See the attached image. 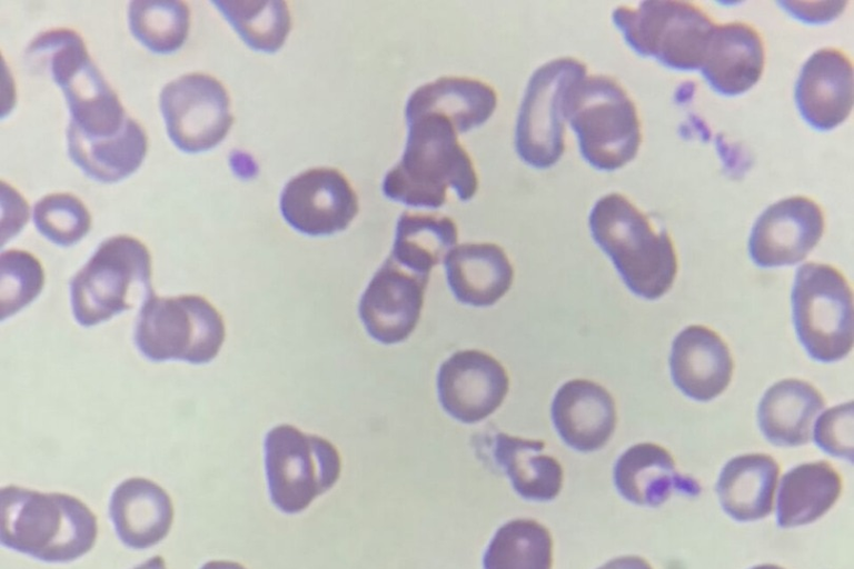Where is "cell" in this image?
<instances>
[{
    "label": "cell",
    "instance_id": "1",
    "mask_svg": "<svg viewBox=\"0 0 854 569\" xmlns=\"http://www.w3.org/2000/svg\"><path fill=\"white\" fill-rule=\"evenodd\" d=\"M406 121L405 150L385 176L384 194L411 207L439 208L451 188L459 200H470L478 189V178L454 124L433 113L413 116Z\"/></svg>",
    "mask_w": 854,
    "mask_h": 569
},
{
    "label": "cell",
    "instance_id": "2",
    "mask_svg": "<svg viewBox=\"0 0 854 569\" xmlns=\"http://www.w3.org/2000/svg\"><path fill=\"white\" fill-rule=\"evenodd\" d=\"M0 512L1 543L42 561H72L87 553L97 538L93 512L66 493L3 487Z\"/></svg>",
    "mask_w": 854,
    "mask_h": 569
},
{
    "label": "cell",
    "instance_id": "3",
    "mask_svg": "<svg viewBox=\"0 0 854 569\" xmlns=\"http://www.w3.org/2000/svg\"><path fill=\"white\" fill-rule=\"evenodd\" d=\"M588 223L593 239L632 292L655 300L671 289L677 272L673 241L625 196L612 192L598 199Z\"/></svg>",
    "mask_w": 854,
    "mask_h": 569
},
{
    "label": "cell",
    "instance_id": "4",
    "mask_svg": "<svg viewBox=\"0 0 854 569\" xmlns=\"http://www.w3.org/2000/svg\"><path fill=\"white\" fill-rule=\"evenodd\" d=\"M564 118L577 136L582 156L598 170H617L638 152L636 106L609 76H585L575 82L564 100Z\"/></svg>",
    "mask_w": 854,
    "mask_h": 569
},
{
    "label": "cell",
    "instance_id": "5",
    "mask_svg": "<svg viewBox=\"0 0 854 569\" xmlns=\"http://www.w3.org/2000/svg\"><path fill=\"white\" fill-rule=\"evenodd\" d=\"M27 54L32 59L44 56L54 82L66 97L72 117L70 123L82 133L107 138L122 129L128 117L78 33L58 29L39 34Z\"/></svg>",
    "mask_w": 854,
    "mask_h": 569
},
{
    "label": "cell",
    "instance_id": "6",
    "mask_svg": "<svg viewBox=\"0 0 854 569\" xmlns=\"http://www.w3.org/2000/svg\"><path fill=\"white\" fill-rule=\"evenodd\" d=\"M612 17L634 51L682 71L701 69L716 26L699 6L687 1L619 6Z\"/></svg>",
    "mask_w": 854,
    "mask_h": 569
},
{
    "label": "cell",
    "instance_id": "7",
    "mask_svg": "<svg viewBox=\"0 0 854 569\" xmlns=\"http://www.w3.org/2000/svg\"><path fill=\"white\" fill-rule=\"evenodd\" d=\"M151 260L146 246L129 236L103 241L70 283L77 321L95 326L133 307L151 288Z\"/></svg>",
    "mask_w": 854,
    "mask_h": 569
},
{
    "label": "cell",
    "instance_id": "8",
    "mask_svg": "<svg viewBox=\"0 0 854 569\" xmlns=\"http://www.w3.org/2000/svg\"><path fill=\"white\" fill-rule=\"evenodd\" d=\"M135 340L150 360L200 365L218 355L225 325L217 309L200 296L159 298L152 291L141 307Z\"/></svg>",
    "mask_w": 854,
    "mask_h": 569
},
{
    "label": "cell",
    "instance_id": "9",
    "mask_svg": "<svg viewBox=\"0 0 854 569\" xmlns=\"http://www.w3.org/2000/svg\"><path fill=\"white\" fill-rule=\"evenodd\" d=\"M834 267L808 262L795 274L792 311L796 335L811 358L834 362L853 347V299Z\"/></svg>",
    "mask_w": 854,
    "mask_h": 569
},
{
    "label": "cell",
    "instance_id": "10",
    "mask_svg": "<svg viewBox=\"0 0 854 569\" xmlns=\"http://www.w3.org/2000/svg\"><path fill=\"white\" fill-rule=\"evenodd\" d=\"M264 448L270 499L282 512L305 510L339 479L341 458L326 438L282 423L268 431Z\"/></svg>",
    "mask_w": 854,
    "mask_h": 569
},
{
    "label": "cell",
    "instance_id": "11",
    "mask_svg": "<svg viewBox=\"0 0 854 569\" xmlns=\"http://www.w3.org/2000/svg\"><path fill=\"white\" fill-rule=\"evenodd\" d=\"M586 76V66L572 57L540 66L530 77L516 121L515 148L536 169L554 166L565 150L564 100Z\"/></svg>",
    "mask_w": 854,
    "mask_h": 569
},
{
    "label": "cell",
    "instance_id": "12",
    "mask_svg": "<svg viewBox=\"0 0 854 569\" xmlns=\"http://www.w3.org/2000/svg\"><path fill=\"white\" fill-rule=\"evenodd\" d=\"M229 96L214 77L185 74L160 93V110L171 141L185 152H201L217 146L231 123Z\"/></svg>",
    "mask_w": 854,
    "mask_h": 569
},
{
    "label": "cell",
    "instance_id": "13",
    "mask_svg": "<svg viewBox=\"0 0 854 569\" xmlns=\"http://www.w3.org/2000/svg\"><path fill=\"white\" fill-rule=\"evenodd\" d=\"M286 222L308 236H330L345 230L358 212V198L337 169H308L290 179L280 197Z\"/></svg>",
    "mask_w": 854,
    "mask_h": 569
},
{
    "label": "cell",
    "instance_id": "14",
    "mask_svg": "<svg viewBox=\"0 0 854 569\" xmlns=\"http://www.w3.org/2000/svg\"><path fill=\"white\" fill-rule=\"evenodd\" d=\"M428 278L390 257L384 261L359 302L360 320L371 338L395 345L410 336L419 321Z\"/></svg>",
    "mask_w": 854,
    "mask_h": 569
},
{
    "label": "cell",
    "instance_id": "15",
    "mask_svg": "<svg viewBox=\"0 0 854 569\" xmlns=\"http://www.w3.org/2000/svg\"><path fill=\"white\" fill-rule=\"evenodd\" d=\"M509 388L503 365L475 349L460 350L446 359L437 373V393L443 409L463 423H476L499 408Z\"/></svg>",
    "mask_w": 854,
    "mask_h": 569
},
{
    "label": "cell",
    "instance_id": "16",
    "mask_svg": "<svg viewBox=\"0 0 854 569\" xmlns=\"http://www.w3.org/2000/svg\"><path fill=\"white\" fill-rule=\"evenodd\" d=\"M824 226V212L813 199H782L755 221L748 241L749 256L762 268L795 264L817 244Z\"/></svg>",
    "mask_w": 854,
    "mask_h": 569
},
{
    "label": "cell",
    "instance_id": "17",
    "mask_svg": "<svg viewBox=\"0 0 854 569\" xmlns=\"http://www.w3.org/2000/svg\"><path fill=\"white\" fill-rule=\"evenodd\" d=\"M803 118L814 128L831 130L850 116L853 107V66L837 48H822L803 64L795 88Z\"/></svg>",
    "mask_w": 854,
    "mask_h": 569
},
{
    "label": "cell",
    "instance_id": "18",
    "mask_svg": "<svg viewBox=\"0 0 854 569\" xmlns=\"http://www.w3.org/2000/svg\"><path fill=\"white\" fill-rule=\"evenodd\" d=\"M550 412L562 440L582 452L604 447L616 427L613 397L603 386L586 379H573L560 386Z\"/></svg>",
    "mask_w": 854,
    "mask_h": 569
},
{
    "label": "cell",
    "instance_id": "19",
    "mask_svg": "<svg viewBox=\"0 0 854 569\" xmlns=\"http://www.w3.org/2000/svg\"><path fill=\"white\" fill-rule=\"evenodd\" d=\"M674 385L688 398L709 401L728 386L733 360L725 341L704 326H689L674 339L669 358Z\"/></svg>",
    "mask_w": 854,
    "mask_h": 569
},
{
    "label": "cell",
    "instance_id": "20",
    "mask_svg": "<svg viewBox=\"0 0 854 569\" xmlns=\"http://www.w3.org/2000/svg\"><path fill=\"white\" fill-rule=\"evenodd\" d=\"M765 50L759 32L749 23L716 24L701 71L711 87L725 96H737L759 80Z\"/></svg>",
    "mask_w": 854,
    "mask_h": 569
},
{
    "label": "cell",
    "instance_id": "21",
    "mask_svg": "<svg viewBox=\"0 0 854 569\" xmlns=\"http://www.w3.org/2000/svg\"><path fill=\"white\" fill-rule=\"evenodd\" d=\"M455 298L468 306L489 307L509 290L514 269L504 249L491 242L454 247L444 260Z\"/></svg>",
    "mask_w": 854,
    "mask_h": 569
},
{
    "label": "cell",
    "instance_id": "22",
    "mask_svg": "<svg viewBox=\"0 0 854 569\" xmlns=\"http://www.w3.org/2000/svg\"><path fill=\"white\" fill-rule=\"evenodd\" d=\"M110 518L121 541L145 549L161 541L170 530L173 507L157 483L145 478L122 481L112 492Z\"/></svg>",
    "mask_w": 854,
    "mask_h": 569
},
{
    "label": "cell",
    "instance_id": "23",
    "mask_svg": "<svg viewBox=\"0 0 854 569\" xmlns=\"http://www.w3.org/2000/svg\"><path fill=\"white\" fill-rule=\"evenodd\" d=\"M496 106L493 87L477 79L451 76L417 88L407 101L405 116L438 114L463 133L485 123Z\"/></svg>",
    "mask_w": 854,
    "mask_h": 569
},
{
    "label": "cell",
    "instance_id": "24",
    "mask_svg": "<svg viewBox=\"0 0 854 569\" xmlns=\"http://www.w3.org/2000/svg\"><path fill=\"white\" fill-rule=\"evenodd\" d=\"M823 408L824 399L812 385L785 379L769 387L761 399L758 426L775 446H802L811 440L812 425Z\"/></svg>",
    "mask_w": 854,
    "mask_h": 569
},
{
    "label": "cell",
    "instance_id": "25",
    "mask_svg": "<svg viewBox=\"0 0 854 569\" xmlns=\"http://www.w3.org/2000/svg\"><path fill=\"white\" fill-rule=\"evenodd\" d=\"M67 139L72 161L87 176L101 182L127 178L139 168L147 152L146 133L129 117L118 133L107 138L86 136L69 123Z\"/></svg>",
    "mask_w": 854,
    "mask_h": 569
},
{
    "label": "cell",
    "instance_id": "26",
    "mask_svg": "<svg viewBox=\"0 0 854 569\" xmlns=\"http://www.w3.org/2000/svg\"><path fill=\"white\" fill-rule=\"evenodd\" d=\"M778 473V463L765 453L742 455L729 460L717 481V493L725 512L738 521L768 516Z\"/></svg>",
    "mask_w": 854,
    "mask_h": 569
},
{
    "label": "cell",
    "instance_id": "27",
    "mask_svg": "<svg viewBox=\"0 0 854 569\" xmlns=\"http://www.w3.org/2000/svg\"><path fill=\"white\" fill-rule=\"evenodd\" d=\"M614 482L626 500L638 506L657 507L684 479L677 475L675 461L664 447L644 442L632 446L618 458Z\"/></svg>",
    "mask_w": 854,
    "mask_h": 569
},
{
    "label": "cell",
    "instance_id": "28",
    "mask_svg": "<svg viewBox=\"0 0 854 569\" xmlns=\"http://www.w3.org/2000/svg\"><path fill=\"white\" fill-rule=\"evenodd\" d=\"M842 478L827 461L800 465L781 481L777 522L783 528L803 526L823 516L837 500Z\"/></svg>",
    "mask_w": 854,
    "mask_h": 569
},
{
    "label": "cell",
    "instance_id": "29",
    "mask_svg": "<svg viewBox=\"0 0 854 569\" xmlns=\"http://www.w3.org/2000/svg\"><path fill=\"white\" fill-rule=\"evenodd\" d=\"M544 449L545 442L538 439L503 432L495 437V460L523 498L546 501L562 489L563 468L554 457L543 453Z\"/></svg>",
    "mask_w": 854,
    "mask_h": 569
},
{
    "label": "cell",
    "instance_id": "30",
    "mask_svg": "<svg viewBox=\"0 0 854 569\" xmlns=\"http://www.w3.org/2000/svg\"><path fill=\"white\" fill-rule=\"evenodd\" d=\"M458 230L446 216L404 212L397 222L389 257L414 272L429 276L456 247Z\"/></svg>",
    "mask_w": 854,
    "mask_h": 569
},
{
    "label": "cell",
    "instance_id": "31",
    "mask_svg": "<svg viewBox=\"0 0 854 569\" xmlns=\"http://www.w3.org/2000/svg\"><path fill=\"white\" fill-rule=\"evenodd\" d=\"M483 565L484 569H552L550 532L533 519L512 520L494 535Z\"/></svg>",
    "mask_w": 854,
    "mask_h": 569
},
{
    "label": "cell",
    "instance_id": "32",
    "mask_svg": "<svg viewBox=\"0 0 854 569\" xmlns=\"http://www.w3.org/2000/svg\"><path fill=\"white\" fill-rule=\"evenodd\" d=\"M214 6L252 49L275 52L290 31L291 18L284 1H214Z\"/></svg>",
    "mask_w": 854,
    "mask_h": 569
},
{
    "label": "cell",
    "instance_id": "33",
    "mask_svg": "<svg viewBox=\"0 0 854 569\" xmlns=\"http://www.w3.org/2000/svg\"><path fill=\"white\" fill-rule=\"evenodd\" d=\"M128 20L131 33L145 47L156 53H170L186 40L189 8L183 1H132Z\"/></svg>",
    "mask_w": 854,
    "mask_h": 569
},
{
    "label": "cell",
    "instance_id": "34",
    "mask_svg": "<svg viewBox=\"0 0 854 569\" xmlns=\"http://www.w3.org/2000/svg\"><path fill=\"white\" fill-rule=\"evenodd\" d=\"M33 221L41 234L59 246H71L90 229L91 218L83 203L70 193H52L40 199Z\"/></svg>",
    "mask_w": 854,
    "mask_h": 569
},
{
    "label": "cell",
    "instance_id": "35",
    "mask_svg": "<svg viewBox=\"0 0 854 569\" xmlns=\"http://www.w3.org/2000/svg\"><path fill=\"white\" fill-rule=\"evenodd\" d=\"M1 319L29 305L41 291L44 276L37 258L22 250H9L0 257Z\"/></svg>",
    "mask_w": 854,
    "mask_h": 569
},
{
    "label": "cell",
    "instance_id": "36",
    "mask_svg": "<svg viewBox=\"0 0 854 569\" xmlns=\"http://www.w3.org/2000/svg\"><path fill=\"white\" fill-rule=\"evenodd\" d=\"M853 401L826 410L816 421L814 439L826 453L853 460Z\"/></svg>",
    "mask_w": 854,
    "mask_h": 569
},
{
    "label": "cell",
    "instance_id": "37",
    "mask_svg": "<svg viewBox=\"0 0 854 569\" xmlns=\"http://www.w3.org/2000/svg\"><path fill=\"white\" fill-rule=\"evenodd\" d=\"M2 197H4L9 204L2 202V246L4 242L12 238L23 227L28 220V204L10 186L8 187L9 193L6 194L3 190Z\"/></svg>",
    "mask_w": 854,
    "mask_h": 569
},
{
    "label": "cell",
    "instance_id": "38",
    "mask_svg": "<svg viewBox=\"0 0 854 569\" xmlns=\"http://www.w3.org/2000/svg\"><path fill=\"white\" fill-rule=\"evenodd\" d=\"M832 2H828L827 6L823 9H808L805 8L802 2H783L782 4L787 7V10L800 17V19H804L807 21H822V20H828L833 17L837 16L842 10L844 2H835L834 6L828 8Z\"/></svg>",
    "mask_w": 854,
    "mask_h": 569
},
{
    "label": "cell",
    "instance_id": "39",
    "mask_svg": "<svg viewBox=\"0 0 854 569\" xmlns=\"http://www.w3.org/2000/svg\"><path fill=\"white\" fill-rule=\"evenodd\" d=\"M598 569H653L652 566L642 557L623 556L615 558Z\"/></svg>",
    "mask_w": 854,
    "mask_h": 569
},
{
    "label": "cell",
    "instance_id": "40",
    "mask_svg": "<svg viewBox=\"0 0 854 569\" xmlns=\"http://www.w3.org/2000/svg\"><path fill=\"white\" fill-rule=\"evenodd\" d=\"M201 569H246V568L238 562L226 561V560H215V561H209L205 563L201 567Z\"/></svg>",
    "mask_w": 854,
    "mask_h": 569
},
{
    "label": "cell",
    "instance_id": "41",
    "mask_svg": "<svg viewBox=\"0 0 854 569\" xmlns=\"http://www.w3.org/2000/svg\"><path fill=\"white\" fill-rule=\"evenodd\" d=\"M133 569H166V566L162 557L155 556Z\"/></svg>",
    "mask_w": 854,
    "mask_h": 569
},
{
    "label": "cell",
    "instance_id": "42",
    "mask_svg": "<svg viewBox=\"0 0 854 569\" xmlns=\"http://www.w3.org/2000/svg\"><path fill=\"white\" fill-rule=\"evenodd\" d=\"M752 569H784L777 565L766 563L753 567Z\"/></svg>",
    "mask_w": 854,
    "mask_h": 569
}]
</instances>
